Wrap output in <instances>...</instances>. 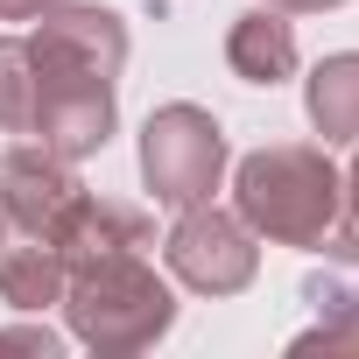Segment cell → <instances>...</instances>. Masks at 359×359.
I'll list each match as a JSON object with an SVG mask.
<instances>
[{"mask_svg": "<svg viewBox=\"0 0 359 359\" xmlns=\"http://www.w3.org/2000/svg\"><path fill=\"white\" fill-rule=\"evenodd\" d=\"M184 134H191V141H176V113H169L162 127H148V176H155L162 198H198V191L212 184V169H219V127H205V120L191 113Z\"/></svg>", "mask_w": 359, "mask_h": 359, "instance_id": "6da1fadb", "label": "cell"}, {"mask_svg": "<svg viewBox=\"0 0 359 359\" xmlns=\"http://www.w3.org/2000/svg\"><path fill=\"white\" fill-rule=\"evenodd\" d=\"M233 64H240L247 78L275 85V78L296 64V43H289V29H282V22H268V15H247V22H240V36H233Z\"/></svg>", "mask_w": 359, "mask_h": 359, "instance_id": "7a4b0ae2", "label": "cell"}, {"mask_svg": "<svg viewBox=\"0 0 359 359\" xmlns=\"http://www.w3.org/2000/svg\"><path fill=\"white\" fill-rule=\"evenodd\" d=\"M310 106H317V127H331L338 141H352V134H359V57H338V64L317 78Z\"/></svg>", "mask_w": 359, "mask_h": 359, "instance_id": "3957f363", "label": "cell"}]
</instances>
